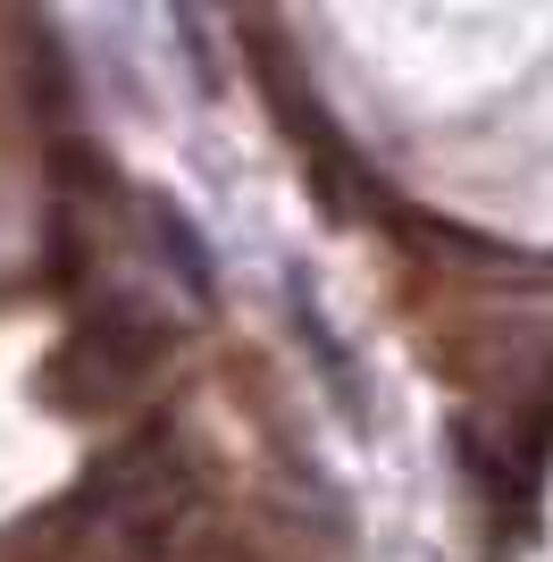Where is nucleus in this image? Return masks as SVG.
<instances>
[{
    "label": "nucleus",
    "instance_id": "nucleus-1",
    "mask_svg": "<svg viewBox=\"0 0 553 562\" xmlns=\"http://www.w3.org/2000/svg\"><path fill=\"white\" fill-rule=\"evenodd\" d=\"M84 504H101L126 546H151L160 529H177V513H184V470L168 462L160 437H135L117 462H101V479L84 487Z\"/></svg>",
    "mask_w": 553,
    "mask_h": 562
}]
</instances>
